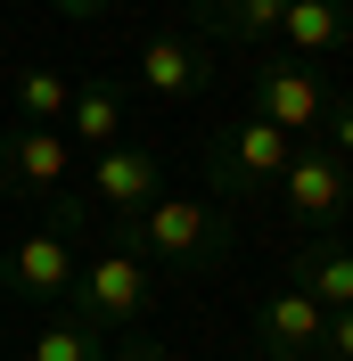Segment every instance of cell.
<instances>
[{"instance_id": "5", "label": "cell", "mask_w": 353, "mask_h": 361, "mask_svg": "<svg viewBox=\"0 0 353 361\" xmlns=\"http://www.w3.org/2000/svg\"><path fill=\"white\" fill-rule=\"evenodd\" d=\"M271 189H280V214H287V222H304L312 238H321V230H345V214H353V164L329 157L321 140H304Z\"/></svg>"}, {"instance_id": "12", "label": "cell", "mask_w": 353, "mask_h": 361, "mask_svg": "<svg viewBox=\"0 0 353 361\" xmlns=\"http://www.w3.org/2000/svg\"><path fill=\"white\" fill-rule=\"evenodd\" d=\"M280 17H287V0H189V33L230 42V49H271Z\"/></svg>"}, {"instance_id": "9", "label": "cell", "mask_w": 353, "mask_h": 361, "mask_svg": "<svg viewBox=\"0 0 353 361\" xmlns=\"http://www.w3.org/2000/svg\"><path fill=\"white\" fill-rule=\"evenodd\" d=\"M74 271H83V255H74V238L66 230H25L17 247H8V288L25 295V304H42V312H58L74 295Z\"/></svg>"}, {"instance_id": "15", "label": "cell", "mask_w": 353, "mask_h": 361, "mask_svg": "<svg viewBox=\"0 0 353 361\" xmlns=\"http://www.w3.org/2000/svg\"><path fill=\"white\" fill-rule=\"evenodd\" d=\"M107 353H115V337L99 329V320L66 312V304H58V312L33 329V345H25V361H107Z\"/></svg>"}, {"instance_id": "8", "label": "cell", "mask_w": 353, "mask_h": 361, "mask_svg": "<svg viewBox=\"0 0 353 361\" xmlns=\"http://www.w3.org/2000/svg\"><path fill=\"white\" fill-rule=\"evenodd\" d=\"M140 90H156V99H205L214 90V42H198L189 25H156L140 42Z\"/></svg>"}, {"instance_id": "21", "label": "cell", "mask_w": 353, "mask_h": 361, "mask_svg": "<svg viewBox=\"0 0 353 361\" xmlns=\"http://www.w3.org/2000/svg\"><path fill=\"white\" fill-rule=\"evenodd\" d=\"M345 247H353V230H345Z\"/></svg>"}, {"instance_id": "2", "label": "cell", "mask_w": 353, "mask_h": 361, "mask_svg": "<svg viewBox=\"0 0 353 361\" xmlns=\"http://www.w3.org/2000/svg\"><path fill=\"white\" fill-rule=\"evenodd\" d=\"M140 255H148V271H164V279H205V271H222V255H230V214H222L214 197H164L140 214Z\"/></svg>"}, {"instance_id": "4", "label": "cell", "mask_w": 353, "mask_h": 361, "mask_svg": "<svg viewBox=\"0 0 353 361\" xmlns=\"http://www.w3.org/2000/svg\"><path fill=\"white\" fill-rule=\"evenodd\" d=\"M246 115L280 123V132L296 140V148H304V140H321V115H329V82H321V66L287 58V49H255V82H246Z\"/></svg>"}, {"instance_id": "1", "label": "cell", "mask_w": 353, "mask_h": 361, "mask_svg": "<svg viewBox=\"0 0 353 361\" xmlns=\"http://www.w3.org/2000/svg\"><path fill=\"white\" fill-rule=\"evenodd\" d=\"M66 312L99 320L107 337H124V329H148V312H156V271H148V255H140V222H107L99 255L74 271Z\"/></svg>"}, {"instance_id": "18", "label": "cell", "mask_w": 353, "mask_h": 361, "mask_svg": "<svg viewBox=\"0 0 353 361\" xmlns=\"http://www.w3.org/2000/svg\"><path fill=\"white\" fill-rule=\"evenodd\" d=\"M312 361H353V312H329V329H321V353Z\"/></svg>"}, {"instance_id": "13", "label": "cell", "mask_w": 353, "mask_h": 361, "mask_svg": "<svg viewBox=\"0 0 353 361\" xmlns=\"http://www.w3.org/2000/svg\"><path fill=\"white\" fill-rule=\"evenodd\" d=\"M280 42L287 58H329V49L353 42V0H287V17H280Z\"/></svg>"}, {"instance_id": "16", "label": "cell", "mask_w": 353, "mask_h": 361, "mask_svg": "<svg viewBox=\"0 0 353 361\" xmlns=\"http://www.w3.org/2000/svg\"><path fill=\"white\" fill-rule=\"evenodd\" d=\"M8 99H17V123H42V132H66L74 82H66L58 66H25L17 82H8Z\"/></svg>"}, {"instance_id": "19", "label": "cell", "mask_w": 353, "mask_h": 361, "mask_svg": "<svg viewBox=\"0 0 353 361\" xmlns=\"http://www.w3.org/2000/svg\"><path fill=\"white\" fill-rule=\"evenodd\" d=\"M107 361H173V353H164V345H156L148 329H124V337H115V353H107Z\"/></svg>"}, {"instance_id": "17", "label": "cell", "mask_w": 353, "mask_h": 361, "mask_svg": "<svg viewBox=\"0 0 353 361\" xmlns=\"http://www.w3.org/2000/svg\"><path fill=\"white\" fill-rule=\"evenodd\" d=\"M321 148L353 164V90H329V115H321Z\"/></svg>"}, {"instance_id": "20", "label": "cell", "mask_w": 353, "mask_h": 361, "mask_svg": "<svg viewBox=\"0 0 353 361\" xmlns=\"http://www.w3.org/2000/svg\"><path fill=\"white\" fill-rule=\"evenodd\" d=\"M66 25H90V17H115V0H49Z\"/></svg>"}, {"instance_id": "11", "label": "cell", "mask_w": 353, "mask_h": 361, "mask_svg": "<svg viewBox=\"0 0 353 361\" xmlns=\"http://www.w3.org/2000/svg\"><path fill=\"white\" fill-rule=\"evenodd\" d=\"M287 288L312 295L321 312H353V247H345V230H321V238H304V247L287 255Z\"/></svg>"}, {"instance_id": "10", "label": "cell", "mask_w": 353, "mask_h": 361, "mask_svg": "<svg viewBox=\"0 0 353 361\" xmlns=\"http://www.w3.org/2000/svg\"><path fill=\"white\" fill-rule=\"evenodd\" d=\"M321 329H329V312H321L312 295L271 288L263 304H255V361H312L321 353Z\"/></svg>"}, {"instance_id": "14", "label": "cell", "mask_w": 353, "mask_h": 361, "mask_svg": "<svg viewBox=\"0 0 353 361\" xmlns=\"http://www.w3.org/2000/svg\"><path fill=\"white\" fill-rule=\"evenodd\" d=\"M66 140L83 148V157H99V148H115V140H124V82H115V74H90V82H74Z\"/></svg>"}, {"instance_id": "7", "label": "cell", "mask_w": 353, "mask_h": 361, "mask_svg": "<svg viewBox=\"0 0 353 361\" xmlns=\"http://www.w3.org/2000/svg\"><path fill=\"white\" fill-rule=\"evenodd\" d=\"M66 164H74V140L66 132L8 123V132H0V197H25V205L58 197V189H66Z\"/></svg>"}, {"instance_id": "6", "label": "cell", "mask_w": 353, "mask_h": 361, "mask_svg": "<svg viewBox=\"0 0 353 361\" xmlns=\"http://www.w3.org/2000/svg\"><path fill=\"white\" fill-rule=\"evenodd\" d=\"M90 214H107V222H140L156 197H164V157H156L148 140H115L90 157Z\"/></svg>"}, {"instance_id": "3", "label": "cell", "mask_w": 353, "mask_h": 361, "mask_svg": "<svg viewBox=\"0 0 353 361\" xmlns=\"http://www.w3.org/2000/svg\"><path fill=\"white\" fill-rule=\"evenodd\" d=\"M287 157H296V140L280 132V123H263V115H230V123H214L205 132V189H214V205H239V197H263L271 180L287 173Z\"/></svg>"}]
</instances>
